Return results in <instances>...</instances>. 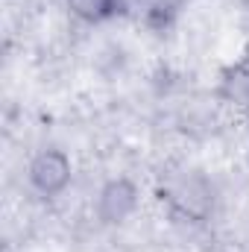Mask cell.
Instances as JSON below:
<instances>
[{"label":"cell","mask_w":249,"mask_h":252,"mask_svg":"<svg viewBox=\"0 0 249 252\" xmlns=\"http://www.w3.org/2000/svg\"><path fill=\"white\" fill-rule=\"evenodd\" d=\"M156 193L164 205V214L179 226L211 229L223 208V182L187 158L164 161L156 179Z\"/></svg>","instance_id":"1"},{"label":"cell","mask_w":249,"mask_h":252,"mask_svg":"<svg viewBox=\"0 0 249 252\" xmlns=\"http://www.w3.org/2000/svg\"><path fill=\"white\" fill-rule=\"evenodd\" d=\"M76 185V161L62 144H41L27 153L24 161V190L47 205L62 202Z\"/></svg>","instance_id":"2"},{"label":"cell","mask_w":249,"mask_h":252,"mask_svg":"<svg viewBox=\"0 0 249 252\" xmlns=\"http://www.w3.org/2000/svg\"><path fill=\"white\" fill-rule=\"evenodd\" d=\"M91 217L100 229H126L141 217V185L129 173H112L91 193Z\"/></svg>","instance_id":"3"},{"label":"cell","mask_w":249,"mask_h":252,"mask_svg":"<svg viewBox=\"0 0 249 252\" xmlns=\"http://www.w3.org/2000/svg\"><path fill=\"white\" fill-rule=\"evenodd\" d=\"M64 18L76 27H106L124 15V0H59Z\"/></svg>","instance_id":"4"},{"label":"cell","mask_w":249,"mask_h":252,"mask_svg":"<svg viewBox=\"0 0 249 252\" xmlns=\"http://www.w3.org/2000/svg\"><path fill=\"white\" fill-rule=\"evenodd\" d=\"M244 6H247V9H249V0H244Z\"/></svg>","instance_id":"5"}]
</instances>
